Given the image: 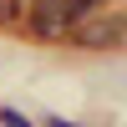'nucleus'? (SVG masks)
Masks as SVG:
<instances>
[{
  "instance_id": "f257e3e1",
  "label": "nucleus",
  "mask_w": 127,
  "mask_h": 127,
  "mask_svg": "<svg viewBox=\"0 0 127 127\" xmlns=\"http://www.w3.org/2000/svg\"><path fill=\"white\" fill-rule=\"evenodd\" d=\"M92 10H97V0H36L31 5V31L46 36V41H56L71 26H81Z\"/></svg>"
},
{
  "instance_id": "f03ea898",
  "label": "nucleus",
  "mask_w": 127,
  "mask_h": 127,
  "mask_svg": "<svg viewBox=\"0 0 127 127\" xmlns=\"http://www.w3.org/2000/svg\"><path fill=\"white\" fill-rule=\"evenodd\" d=\"M117 36H122V15H112V20H92V26L76 31V41H81V46H92V51L117 46Z\"/></svg>"
},
{
  "instance_id": "7ed1b4c3",
  "label": "nucleus",
  "mask_w": 127,
  "mask_h": 127,
  "mask_svg": "<svg viewBox=\"0 0 127 127\" xmlns=\"http://www.w3.org/2000/svg\"><path fill=\"white\" fill-rule=\"evenodd\" d=\"M5 122H10V127H31L26 117H15V112H5Z\"/></svg>"
}]
</instances>
